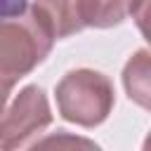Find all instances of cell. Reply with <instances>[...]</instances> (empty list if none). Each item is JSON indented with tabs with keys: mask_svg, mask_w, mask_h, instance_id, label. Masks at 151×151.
Here are the masks:
<instances>
[{
	"mask_svg": "<svg viewBox=\"0 0 151 151\" xmlns=\"http://www.w3.org/2000/svg\"><path fill=\"white\" fill-rule=\"evenodd\" d=\"M52 33L31 12L24 9L0 19V87L12 90L24 76L40 66L52 50Z\"/></svg>",
	"mask_w": 151,
	"mask_h": 151,
	"instance_id": "obj_1",
	"label": "cell"
},
{
	"mask_svg": "<svg viewBox=\"0 0 151 151\" xmlns=\"http://www.w3.org/2000/svg\"><path fill=\"white\" fill-rule=\"evenodd\" d=\"M54 99L64 120L80 127H97L109 118L116 104V92L113 83L104 73L92 68H76L57 83Z\"/></svg>",
	"mask_w": 151,
	"mask_h": 151,
	"instance_id": "obj_2",
	"label": "cell"
},
{
	"mask_svg": "<svg viewBox=\"0 0 151 151\" xmlns=\"http://www.w3.org/2000/svg\"><path fill=\"white\" fill-rule=\"evenodd\" d=\"M52 125V109L47 94L38 85H26L7 111L0 113V149L12 151L28 146Z\"/></svg>",
	"mask_w": 151,
	"mask_h": 151,
	"instance_id": "obj_3",
	"label": "cell"
},
{
	"mask_svg": "<svg viewBox=\"0 0 151 151\" xmlns=\"http://www.w3.org/2000/svg\"><path fill=\"white\" fill-rule=\"evenodd\" d=\"M149 0H80V21L85 28H113L127 17L144 28Z\"/></svg>",
	"mask_w": 151,
	"mask_h": 151,
	"instance_id": "obj_4",
	"label": "cell"
},
{
	"mask_svg": "<svg viewBox=\"0 0 151 151\" xmlns=\"http://www.w3.org/2000/svg\"><path fill=\"white\" fill-rule=\"evenodd\" d=\"M31 12L47 26L54 40L68 38L85 28L80 21V0H33Z\"/></svg>",
	"mask_w": 151,
	"mask_h": 151,
	"instance_id": "obj_5",
	"label": "cell"
},
{
	"mask_svg": "<svg viewBox=\"0 0 151 151\" xmlns=\"http://www.w3.org/2000/svg\"><path fill=\"white\" fill-rule=\"evenodd\" d=\"M123 85H125L127 97L134 104H139L142 109L151 106V57L146 47L137 50L125 64Z\"/></svg>",
	"mask_w": 151,
	"mask_h": 151,
	"instance_id": "obj_6",
	"label": "cell"
},
{
	"mask_svg": "<svg viewBox=\"0 0 151 151\" xmlns=\"http://www.w3.org/2000/svg\"><path fill=\"white\" fill-rule=\"evenodd\" d=\"M28 7V0H0V19L2 17H12L19 14Z\"/></svg>",
	"mask_w": 151,
	"mask_h": 151,
	"instance_id": "obj_7",
	"label": "cell"
},
{
	"mask_svg": "<svg viewBox=\"0 0 151 151\" xmlns=\"http://www.w3.org/2000/svg\"><path fill=\"white\" fill-rule=\"evenodd\" d=\"M9 92H12V90H5V87H0V113H2V111H5V106H7Z\"/></svg>",
	"mask_w": 151,
	"mask_h": 151,
	"instance_id": "obj_8",
	"label": "cell"
}]
</instances>
